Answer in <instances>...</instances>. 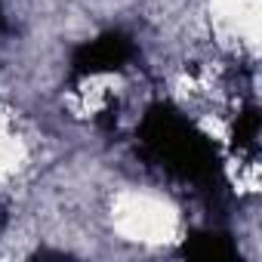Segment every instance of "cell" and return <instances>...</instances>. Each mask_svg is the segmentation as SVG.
Segmentation results:
<instances>
[{
  "label": "cell",
  "mask_w": 262,
  "mask_h": 262,
  "mask_svg": "<svg viewBox=\"0 0 262 262\" xmlns=\"http://www.w3.org/2000/svg\"><path fill=\"white\" fill-rule=\"evenodd\" d=\"M136 139L139 155L164 176L198 191L222 188V164L216 145L173 105L155 102L139 120Z\"/></svg>",
  "instance_id": "cell-1"
},
{
  "label": "cell",
  "mask_w": 262,
  "mask_h": 262,
  "mask_svg": "<svg viewBox=\"0 0 262 262\" xmlns=\"http://www.w3.org/2000/svg\"><path fill=\"white\" fill-rule=\"evenodd\" d=\"M136 56H139L136 40L126 31H105V34L74 47L71 62H68V77L86 80V77L108 74V71H123Z\"/></svg>",
  "instance_id": "cell-2"
},
{
  "label": "cell",
  "mask_w": 262,
  "mask_h": 262,
  "mask_svg": "<svg viewBox=\"0 0 262 262\" xmlns=\"http://www.w3.org/2000/svg\"><path fill=\"white\" fill-rule=\"evenodd\" d=\"M182 256L188 259H201V262H216V259H234L237 247L231 241V234L219 231V228H198L185 237L182 244Z\"/></svg>",
  "instance_id": "cell-3"
},
{
  "label": "cell",
  "mask_w": 262,
  "mask_h": 262,
  "mask_svg": "<svg viewBox=\"0 0 262 262\" xmlns=\"http://www.w3.org/2000/svg\"><path fill=\"white\" fill-rule=\"evenodd\" d=\"M231 139H234L237 148H256V139H259V111L253 105L237 114L234 129H231Z\"/></svg>",
  "instance_id": "cell-4"
},
{
  "label": "cell",
  "mask_w": 262,
  "mask_h": 262,
  "mask_svg": "<svg viewBox=\"0 0 262 262\" xmlns=\"http://www.w3.org/2000/svg\"><path fill=\"white\" fill-rule=\"evenodd\" d=\"M7 225V210H4V204H0V228Z\"/></svg>",
  "instance_id": "cell-5"
},
{
  "label": "cell",
  "mask_w": 262,
  "mask_h": 262,
  "mask_svg": "<svg viewBox=\"0 0 262 262\" xmlns=\"http://www.w3.org/2000/svg\"><path fill=\"white\" fill-rule=\"evenodd\" d=\"M4 22H7V16H4V7H0V31H4Z\"/></svg>",
  "instance_id": "cell-6"
}]
</instances>
